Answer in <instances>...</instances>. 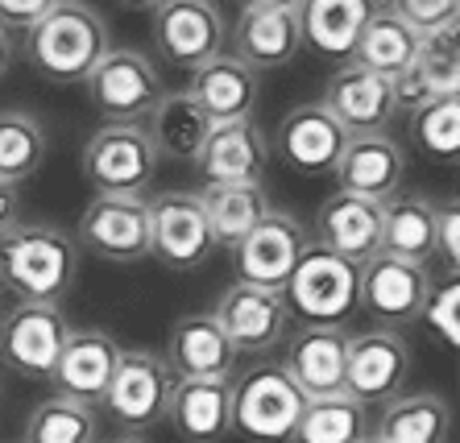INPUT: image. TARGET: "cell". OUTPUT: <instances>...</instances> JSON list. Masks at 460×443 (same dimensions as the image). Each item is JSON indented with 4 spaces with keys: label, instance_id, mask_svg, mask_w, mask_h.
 Segmentation results:
<instances>
[{
    "label": "cell",
    "instance_id": "cell-1",
    "mask_svg": "<svg viewBox=\"0 0 460 443\" xmlns=\"http://www.w3.org/2000/svg\"><path fill=\"white\" fill-rule=\"evenodd\" d=\"M79 245L58 224H17L0 237V291L9 286L17 303L58 307L79 278Z\"/></svg>",
    "mask_w": 460,
    "mask_h": 443
},
{
    "label": "cell",
    "instance_id": "cell-2",
    "mask_svg": "<svg viewBox=\"0 0 460 443\" xmlns=\"http://www.w3.org/2000/svg\"><path fill=\"white\" fill-rule=\"evenodd\" d=\"M112 50L108 25L84 0H58L38 25L25 30V58L54 83H84Z\"/></svg>",
    "mask_w": 460,
    "mask_h": 443
},
{
    "label": "cell",
    "instance_id": "cell-3",
    "mask_svg": "<svg viewBox=\"0 0 460 443\" xmlns=\"http://www.w3.org/2000/svg\"><path fill=\"white\" fill-rule=\"evenodd\" d=\"M357 278H361L357 261L311 240L290 278L282 282L279 299L303 327H341L357 311Z\"/></svg>",
    "mask_w": 460,
    "mask_h": 443
},
{
    "label": "cell",
    "instance_id": "cell-4",
    "mask_svg": "<svg viewBox=\"0 0 460 443\" xmlns=\"http://www.w3.org/2000/svg\"><path fill=\"white\" fill-rule=\"evenodd\" d=\"M84 178L96 195H146L158 166L141 120H104L84 145Z\"/></svg>",
    "mask_w": 460,
    "mask_h": 443
},
{
    "label": "cell",
    "instance_id": "cell-5",
    "mask_svg": "<svg viewBox=\"0 0 460 443\" xmlns=\"http://www.w3.org/2000/svg\"><path fill=\"white\" fill-rule=\"evenodd\" d=\"M303 406L307 398L282 365H261L233 381V431L253 443H287Z\"/></svg>",
    "mask_w": 460,
    "mask_h": 443
},
{
    "label": "cell",
    "instance_id": "cell-6",
    "mask_svg": "<svg viewBox=\"0 0 460 443\" xmlns=\"http://www.w3.org/2000/svg\"><path fill=\"white\" fill-rule=\"evenodd\" d=\"M79 253L112 265H133L150 257V199L146 195H96L71 232Z\"/></svg>",
    "mask_w": 460,
    "mask_h": 443
},
{
    "label": "cell",
    "instance_id": "cell-7",
    "mask_svg": "<svg viewBox=\"0 0 460 443\" xmlns=\"http://www.w3.org/2000/svg\"><path fill=\"white\" fill-rule=\"evenodd\" d=\"M75 327L50 303H17L0 315V365L25 381H50L58 352Z\"/></svg>",
    "mask_w": 460,
    "mask_h": 443
},
{
    "label": "cell",
    "instance_id": "cell-8",
    "mask_svg": "<svg viewBox=\"0 0 460 443\" xmlns=\"http://www.w3.org/2000/svg\"><path fill=\"white\" fill-rule=\"evenodd\" d=\"M411 344L390 327H369V332L349 335L344 352V394L361 406H385L390 398L407 394L411 381Z\"/></svg>",
    "mask_w": 460,
    "mask_h": 443
},
{
    "label": "cell",
    "instance_id": "cell-9",
    "mask_svg": "<svg viewBox=\"0 0 460 443\" xmlns=\"http://www.w3.org/2000/svg\"><path fill=\"white\" fill-rule=\"evenodd\" d=\"M174 373L166 369V360L158 352L146 348H120L117 373L108 381L100 406H108V414L128 427V431H150L166 419V398H171Z\"/></svg>",
    "mask_w": 460,
    "mask_h": 443
},
{
    "label": "cell",
    "instance_id": "cell-10",
    "mask_svg": "<svg viewBox=\"0 0 460 443\" xmlns=\"http://www.w3.org/2000/svg\"><path fill=\"white\" fill-rule=\"evenodd\" d=\"M431 274L428 265H415V261H398V257H377L361 261V278H357V307L374 315L377 327H398L415 324L423 315V303L431 294Z\"/></svg>",
    "mask_w": 460,
    "mask_h": 443
},
{
    "label": "cell",
    "instance_id": "cell-11",
    "mask_svg": "<svg viewBox=\"0 0 460 443\" xmlns=\"http://www.w3.org/2000/svg\"><path fill=\"white\" fill-rule=\"evenodd\" d=\"M212 249L216 245L199 195L162 191L158 199H150V257L174 274H191L212 257Z\"/></svg>",
    "mask_w": 460,
    "mask_h": 443
},
{
    "label": "cell",
    "instance_id": "cell-12",
    "mask_svg": "<svg viewBox=\"0 0 460 443\" xmlns=\"http://www.w3.org/2000/svg\"><path fill=\"white\" fill-rule=\"evenodd\" d=\"M84 83L87 96H92V109L104 120H137L162 96L158 66L141 50H128V46H112Z\"/></svg>",
    "mask_w": 460,
    "mask_h": 443
},
{
    "label": "cell",
    "instance_id": "cell-13",
    "mask_svg": "<svg viewBox=\"0 0 460 443\" xmlns=\"http://www.w3.org/2000/svg\"><path fill=\"white\" fill-rule=\"evenodd\" d=\"M154 46L171 66L195 71L225 55V17L216 0H162L154 9Z\"/></svg>",
    "mask_w": 460,
    "mask_h": 443
},
{
    "label": "cell",
    "instance_id": "cell-14",
    "mask_svg": "<svg viewBox=\"0 0 460 443\" xmlns=\"http://www.w3.org/2000/svg\"><path fill=\"white\" fill-rule=\"evenodd\" d=\"M212 315L236 352H270V348H279L287 340L290 315L282 307L279 291H266V286L233 282L220 294Z\"/></svg>",
    "mask_w": 460,
    "mask_h": 443
},
{
    "label": "cell",
    "instance_id": "cell-15",
    "mask_svg": "<svg viewBox=\"0 0 460 443\" xmlns=\"http://www.w3.org/2000/svg\"><path fill=\"white\" fill-rule=\"evenodd\" d=\"M307 245H311L307 228L290 216V212H270V216L233 249L236 274H241L236 282L266 286V291H282V282L290 278L295 261L303 257Z\"/></svg>",
    "mask_w": 460,
    "mask_h": 443
},
{
    "label": "cell",
    "instance_id": "cell-16",
    "mask_svg": "<svg viewBox=\"0 0 460 443\" xmlns=\"http://www.w3.org/2000/svg\"><path fill=\"white\" fill-rule=\"evenodd\" d=\"M332 174H336V191L385 204V199H394L402 191L407 153L390 133H357V137L344 141Z\"/></svg>",
    "mask_w": 460,
    "mask_h": 443
},
{
    "label": "cell",
    "instance_id": "cell-17",
    "mask_svg": "<svg viewBox=\"0 0 460 443\" xmlns=\"http://www.w3.org/2000/svg\"><path fill=\"white\" fill-rule=\"evenodd\" d=\"M323 109L341 125L349 137L357 133H385V125L394 120V83L374 71H365L357 63H344L332 71L328 87H323Z\"/></svg>",
    "mask_w": 460,
    "mask_h": 443
},
{
    "label": "cell",
    "instance_id": "cell-18",
    "mask_svg": "<svg viewBox=\"0 0 460 443\" xmlns=\"http://www.w3.org/2000/svg\"><path fill=\"white\" fill-rule=\"evenodd\" d=\"M166 422L182 443H225L233 435V378H174Z\"/></svg>",
    "mask_w": 460,
    "mask_h": 443
},
{
    "label": "cell",
    "instance_id": "cell-19",
    "mask_svg": "<svg viewBox=\"0 0 460 443\" xmlns=\"http://www.w3.org/2000/svg\"><path fill=\"white\" fill-rule=\"evenodd\" d=\"M349 133L328 117L323 104H299L282 117L279 133L270 141V153H279V162L299 174H332Z\"/></svg>",
    "mask_w": 460,
    "mask_h": 443
},
{
    "label": "cell",
    "instance_id": "cell-20",
    "mask_svg": "<svg viewBox=\"0 0 460 443\" xmlns=\"http://www.w3.org/2000/svg\"><path fill=\"white\" fill-rule=\"evenodd\" d=\"M270 137L253 117L212 125L195 166L208 183H261L270 170Z\"/></svg>",
    "mask_w": 460,
    "mask_h": 443
},
{
    "label": "cell",
    "instance_id": "cell-21",
    "mask_svg": "<svg viewBox=\"0 0 460 443\" xmlns=\"http://www.w3.org/2000/svg\"><path fill=\"white\" fill-rule=\"evenodd\" d=\"M117 360H120L117 340L108 332H100V327H84V332L66 335L50 381L58 386L63 398H75V402H84V406H100L108 381L117 373Z\"/></svg>",
    "mask_w": 460,
    "mask_h": 443
},
{
    "label": "cell",
    "instance_id": "cell-22",
    "mask_svg": "<svg viewBox=\"0 0 460 443\" xmlns=\"http://www.w3.org/2000/svg\"><path fill=\"white\" fill-rule=\"evenodd\" d=\"M315 245L341 253L349 261H369L382 253V204L361 195L336 191L315 212Z\"/></svg>",
    "mask_w": 460,
    "mask_h": 443
},
{
    "label": "cell",
    "instance_id": "cell-23",
    "mask_svg": "<svg viewBox=\"0 0 460 443\" xmlns=\"http://www.w3.org/2000/svg\"><path fill=\"white\" fill-rule=\"evenodd\" d=\"M236 352L228 344V335L220 332L212 311H195L182 315L179 324L171 327L166 340V369L174 378H233L236 373Z\"/></svg>",
    "mask_w": 460,
    "mask_h": 443
},
{
    "label": "cell",
    "instance_id": "cell-24",
    "mask_svg": "<svg viewBox=\"0 0 460 443\" xmlns=\"http://www.w3.org/2000/svg\"><path fill=\"white\" fill-rule=\"evenodd\" d=\"M394 83V104L415 112L419 104L439 96H456L460 91V46H456V25L436 33H423L415 58Z\"/></svg>",
    "mask_w": 460,
    "mask_h": 443
},
{
    "label": "cell",
    "instance_id": "cell-25",
    "mask_svg": "<svg viewBox=\"0 0 460 443\" xmlns=\"http://www.w3.org/2000/svg\"><path fill=\"white\" fill-rule=\"evenodd\" d=\"M191 100L208 112L212 125H225V120H245L253 117L257 96H261V75L253 66H245L233 55H216L204 66L191 71Z\"/></svg>",
    "mask_w": 460,
    "mask_h": 443
},
{
    "label": "cell",
    "instance_id": "cell-26",
    "mask_svg": "<svg viewBox=\"0 0 460 443\" xmlns=\"http://www.w3.org/2000/svg\"><path fill=\"white\" fill-rule=\"evenodd\" d=\"M344 352L349 335L341 327H303L287 344V378L303 389V398H328L344 394Z\"/></svg>",
    "mask_w": 460,
    "mask_h": 443
},
{
    "label": "cell",
    "instance_id": "cell-27",
    "mask_svg": "<svg viewBox=\"0 0 460 443\" xmlns=\"http://www.w3.org/2000/svg\"><path fill=\"white\" fill-rule=\"evenodd\" d=\"M299 50H303V33H299V13L295 9H253L236 17L233 50L228 55L241 58L245 66H253L257 75L295 63Z\"/></svg>",
    "mask_w": 460,
    "mask_h": 443
},
{
    "label": "cell",
    "instance_id": "cell-28",
    "mask_svg": "<svg viewBox=\"0 0 460 443\" xmlns=\"http://www.w3.org/2000/svg\"><path fill=\"white\" fill-rule=\"evenodd\" d=\"M146 137H150L158 158H174V162H195L208 141L212 120L208 112L191 100V91H162L154 100V109L146 112Z\"/></svg>",
    "mask_w": 460,
    "mask_h": 443
},
{
    "label": "cell",
    "instance_id": "cell-29",
    "mask_svg": "<svg viewBox=\"0 0 460 443\" xmlns=\"http://www.w3.org/2000/svg\"><path fill=\"white\" fill-rule=\"evenodd\" d=\"M199 204H204L212 245L216 249H228V253L274 212V204H270V195L261 183H208L204 191H199Z\"/></svg>",
    "mask_w": 460,
    "mask_h": 443
},
{
    "label": "cell",
    "instance_id": "cell-30",
    "mask_svg": "<svg viewBox=\"0 0 460 443\" xmlns=\"http://www.w3.org/2000/svg\"><path fill=\"white\" fill-rule=\"evenodd\" d=\"M382 0H303L299 9V33L303 46H315L328 58H349L365 22L377 13Z\"/></svg>",
    "mask_w": 460,
    "mask_h": 443
},
{
    "label": "cell",
    "instance_id": "cell-31",
    "mask_svg": "<svg viewBox=\"0 0 460 443\" xmlns=\"http://www.w3.org/2000/svg\"><path fill=\"white\" fill-rule=\"evenodd\" d=\"M436 220L439 207L428 195H402L382 204V253L398 261L428 265L436 257Z\"/></svg>",
    "mask_w": 460,
    "mask_h": 443
},
{
    "label": "cell",
    "instance_id": "cell-32",
    "mask_svg": "<svg viewBox=\"0 0 460 443\" xmlns=\"http://www.w3.org/2000/svg\"><path fill=\"white\" fill-rule=\"evenodd\" d=\"M369 435L377 443H448L452 406L439 394H398L377 411Z\"/></svg>",
    "mask_w": 460,
    "mask_h": 443
},
{
    "label": "cell",
    "instance_id": "cell-33",
    "mask_svg": "<svg viewBox=\"0 0 460 443\" xmlns=\"http://www.w3.org/2000/svg\"><path fill=\"white\" fill-rule=\"evenodd\" d=\"M419 42H423V38H419L394 9L377 4V13L365 22L361 38H357V46H353V55L344 58V63H357V66H365V71H374V75H382V79H398L411 66Z\"/></svg>",
    "mask_w": 460,
    "mask_h": 443
},
{
    "label": "cell",
    "instance_id": "cell-34",
    "mask_svg": "<svg viewBox=\"0 0 460 443\" xmlns=\"http://www.w3.org/2000/svg\"><path fill=\"white\" fill-rule=\"evenodd\" d=\"M369 406H361L349 394H328V398H307L290 443H361L369 439Z\"/></svg>",
    "mask_w": 460,
    "mask_h": 443
},
{
    "label": "cell",
    "instance_id": "cell-35",
    "mask_svg": "<svg viewBox=\"0 0 460 443\" xmlns=\"http://www.w3.org/2000/svg\"><path fill=\"white\" fill-rule=\"evenodd\" d=\"M22 443H100L96 406L54 394V398L38 402L30 411Z\"/></svg>",
    "mask_w": 460,
    "mask_h": 443
},
{
    "label": "cell",
    "instance_id": "cell-36",
    "mask_svg": "<svg viewBox=\"0 0 460 443\" xmlns=\"http://www.w3.org/2000/svg\"><path fill=\"white\" fill-rule=\"evenodd\" d=\"M46 162V129L30 112H0V183L22 187Z\"/></svg>",
    "mask_w": 460,
    "mask_h": 443
},
{
    "label": "cell",
    "instance_id": "cell-37",
    "mask_svg": "<svg viewBox=\"0 0 460 443\" xmlns=\"http://www.w3.org/2000/svg\"><path fill=\"white\" fill-rule=\"evenodd\" d=\"M411 137L428 158L452 162L460 153V96L428 100L411 112Z\"/></svg>",
    "mask_w": 460,
    "mask_h": 443
},
{
    "label": "cell",
    "instance_id": "cell-38",
    "mask_svg": "<svg viewBox=\"0 0 460 443\" xmlns=\"http://www.w3.org/2000/svg\"><path fill=\"white\" fill-rule=\"evenodd\" d=\"M385 9H394L411 30L423 38V33H436V30H448L456 25L460 17V0H390Z\"/></svg>",
    "mask_w": 460,
    "mask_h": 443
},
{
    "label": "cell",
    "instance_id": "cell-39",
    "mask_svg": "<svg viewBox=\"0 0 460 443\" xmlns=\"http://www.w3.org/2000/svg\"><path fill=\"white\" fill-rule=\"evenodd\" d=\"M456 307H460V282H456V274H452L448 282L431 286V294H428V303H423V315H419V319H428V324L436 327V335H444V344H456L460 340Z\"/></svg>",
    "mask_w": 460,
    "mask_h": 443
},
{
    "label": "cell",
    "instance_id": "cell-40",
    "mask_svg": "<svg viewBox=\"0 0 460 443\" xmlns=\"http://www.w3.org/2000/svg\"><path fill=\"white\" fill-rule=\"evenodd\" d=\"M54 4H58V0H0V25L9 33H17V30L25 33L30 25L42 22Z\"/></svg>",
    "mask_w": 460,
    "mask_h": 443
},
{
    "label": "cell",
    "instance_id": "cell-41",
    "mask_svg": "<svg viewBox=\"0 0 460 443\" xmlns=\"http://www.w3.org/2000/svg\"><path fill=\"white\" fill-rule=\"evenodd\" d=\"M436 253H444L456 274V261H460V207L448 204L439 207V220H436Z\"/></svg>",
    "mask_w": 460,
    "mask_h": 443
},
{
    "label": "cell",
    "instance_id": "cell-42",
    "mask_svg": "<svg viewBox=\"0 0 460 443\" xmlns=\"http://www.w3.org/2000/svg\"><path fill=\"white\" fill-rule=\"evenodd\" d=\"M22 224V191L13 183H0V237Z\"/></svg>",
    "mask_w": 460,
    "mask_h": 443
},
{
    "label": "cell",
    "instance_id": "cell-43",
    "mask_svg": "<svg viewBox=\"0 0 460 443\" xmlns=\"http://www.w3.org/2000/svg\"><path fill=\"white\" fill-rule=\"evenodd\" d=\"M13 63H17V42H13V33L0 25V79L13 71Z\"/></svg>",
    "mask_w": 460,
    "mask_h": 443
},
{
    "label": "cell",
    "instance_id": "cell-44",
    "mask_svg": "<svg viewBox=\"0 0 460 443\" xmlns=\"http://www.w3.org/2000/svg\"><path fill=\"white\" fill-rule=\"evenodd\" d=\"M241 13H253V9H299L303 0H236Z\"/></svg>",
    "mask_w": 460,
    "mask_h": 443
},
{
    "label": "cell",
    "instance_id": "cell-45",
    "mask_svg": "<svg viewBox=\"0 0 460 443\" xmlns=\"http://www.w3.org/2000/svg\"><path fill=\"white\" fill-rule=\"evenodd\" d=\"M120 9H128V13H154L162 4V0H117Z\"/></svg>",
    "mask_w": 460,
    "mask_h": 443
},
{
    "label": "cell",
    "instance_id": "cell-46",
    "mask_svg": "<svg viewBox=\"0 0 460 443\" xmlns=\"http://www.w3.org/2000/svg\"><path fill=\"white\" fill-rule=\"evenodd\" d=\"M104 443H146V439H137V435H117V439H104Z\"/></svg>",
    "mask_w": 460,
    "mask_h": 443
},
{
    "label": "cell",
    "instance_id": "cell-47",
    "mask_svg": "<svg viewBox=\"0 0 460 443\" xmlns=\"http://www.w3.org/2000/svg\"><path fill=\"white\" fill-rule=\"evenodd\" d=\"M361 443H377V439H374V435H369V439H361Z\"/></svg>",
    "mask_w": 460,
    "mask_h": 443
},
{
    "label": "cell",
    "instance_id": "cell-48",
    "mask_svg": "<svg viewBox=\"0 0 460 443\" xmlns=\"http://www.w3.org/2000/svg\"><path fill=\"white\" fill-rule=\"evenodd\" d=\"M0 402H4V389H0Z\"/></svg>",
    "mask_w": 460,
    "mask_h": 443
}]
</instances>
